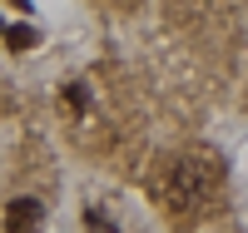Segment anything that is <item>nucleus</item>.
I'll list each match as a JSON object with an SVG mask.
<instances>
[{
    "mask_svg": "<svg viewBox=\"0 0 248 233\" xmlns=\"http://www.w3.org/2000/svg\"><path fill=\"white\" fill-rule=\"evenodd\" d=\"M65 99L75 104V109H85V104H90V99H85V90H79V84H70V90H65Z\"/></svg>",
    "mask_w": 248,
    "mask_h": 233,
    "instance_id": "5",
    "label": "nucleus"
},
{
    "mask_svg": "<svg viewBox=\"0 0 248 233\" xmlns=\"http://www.w3.org/2000/svg\"><path fill=\"white\" fill-rule=\"evenodd\" d=\"M5 40H10V50H35L40 45V35L30 25H5Z\"/></svg>",
    "mask_w": 248,
    "mask_h": 233,
    "instance_id": "3",
    "label": "nucleus"
},
{
    "mask_svg": "<svg viewBox=\"0 0 248 233\" xmlns=\"http://www.w3.org/2000/svg\"><path fill=\"white\" fill-rule=\"evenodd\" d=\"M85 218H90V228H99V233H105V228H109V233H114V223H109V218H105V214H99V208H90V214H85Z\"/></svg>",
    "mask_w": 248,
    "mask_h": 233,
    "instance_id": "4",
    "label": "nucleus"
},
{
    "mask_svg": "<svg viewBox=\"0 0 248 233\" xmlns=\"http://www.w3.org/2000/svg\"><path fill=\"white\" fill-rule=\"evenodd\" d=\"M40 218H45V203L40 199H10V208H5V228L10 233H35Z\"/></svg>",
    "mask_w": 248,
    "mask_h": 233,
    "instance_id": "2",
    "label": "nucleus"
},
{
    "mask_svg": "<svg viewBox=\"0 0 248 233\" xmlns=\"http://www.w3.org/2000/svg\"><path fill=\"white\" fill-rule=\"evenodd\" d=\"M214 184H218L214 159L189 154V159H179V164L169 169V179H164V199H169L174 208H194V203H203V199L214 194Z\"/></svg>",
    "mask_w": 248,
    "mask_h": 233,
    "instance_id": "1",
    "label": "nucleus"
},
{
    "mask_svg": "<svg viewBox=\"0 0 248 233\" xmlns=\"http://www.w3.org/2000/svg\"><path fill=\"white\" fill-rule=\"evenodd\" d=\"M10 5H20V10H30V0H10Z\"/></svg>",
    "mask_w": 248,
    "mask_h": 233,
    "instance_id": "6",
    "label": "nucleus"
},
{
    "mask_svg": "<svg viewBox=\"0 0 248 233\" xmlns=\"http://www.w3.org/2000/svg\"><path fill=\"white\" fill-rule=\"evenodd\" d=\"M0 35H5V20H0Z\"/></svg>",
    "mask_w": 248,
    "mask_h": 233,
    "instance_id": "7",
    "label": "nucleus"
}]
</instances>
